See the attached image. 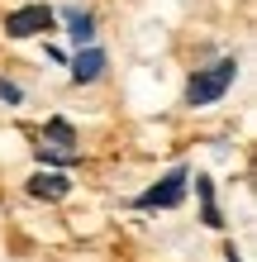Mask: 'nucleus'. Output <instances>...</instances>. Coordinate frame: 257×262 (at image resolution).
I'll list each match as a JSON object with an SVG mask.
<instances>
[{
  "instance_id": "nucleus-1",
  "label": "nucleus",
  "mask_w": 257,
  "mask_h": 262,
  "mask_svg": "<svg viewBox=\"0 0 257 262\" xmlns=\"http://www.w3.org/2000/svg\"><path fill=\"white\" fill-rule=\"evenodd\" d=\"M233 76H238V57H215L209 67H195L191 81H186V105H191V110H200V105L224 100V96H229V86H233Z\"/></svg>"
},
{
  "instance_id": "nucleus-2",
  "label": "nucleus",
  "mask_w": 257,
  "mask_h": 262,
  "mask_svg": "<svg viewBox=\"0 0 257 262\" xmlns=\"http://www.w3.org/2000/svg\"><path fill=\"white\" fill-rule=\"evenodd\" d=\"M34 152H38V162H43V167H77V162H81L77 129H72L62 115H57V119H48V124L38 129V143H34Z\"/></svg>"
},
{
  "instance_id": "nucleus-3",
  "label": "nucleus",
  "mask_w": 257,
  "mask_h": 262,
  "mask_svg": "<svg viewBox=\"0 0 257 262\" xmlns=\"http://www.w3.org/2000/svg\"><path fill=\"white\" fill-rule=\"evenodd\" d=\"M186 186H191V172H186V167H172V172L162 181H153L133 205H138V210H176L181 200H186Z\"/></svg>"
},
{
  "instance_id": "nucleus-4",
  "label": "nucleus",
  "mask_w": 257,
  "mask_h": 262,
  "mask_svg": "<svg viewBox=\"0 0 257 262\" xmlns=\"http://www.w3.org/2000/svg\"><path fill=\"white\" fill-rule=\"evenodd\" d=\"M57 29V10L53 5H19L5 14V38H38Z\"/></svg>"
},
{
  "instance_id": "nucleus-5",
  "label": "nucleus",
  "mask_w": 257,
  "mask_h": 262,
  "mask_svg": "<svg viewBox=\"0 0 257 262\" xmlns=\"http://www.w3.org/2000/svg\"><path fill=\"white\" fill-rule=\"evenodd\" d=\"M24 191L34 200H67L72 191V177H62V167H43V172H34L24 181Z\"/></svg>"
},
{
  "instance_id": "nucleus-6",
  "label": "nucleus",
  "mask_w": 257,
  "mask_h": 262,
  "mask_svg": "<svg viewBox=\"0 0 257 262\" xmlns=\"http://www.w3.org/2000/svg\"><path fill=\"white\" fill-rule=\"evenodd\" d=\"M67 72H72V81L77 86H90V81H100V72H105V53L96 48V43H86V48L67 62Z\"/></svg>"
},
{
  "instance_id": "nucleus-7",
  "label": "nucleus",
  "mask_w": 257,
  "mask_h": 262,
  "mask_svg": "<svg viewBox=\"0 0 257 262\" xmlns=\"http://www.w3.org/2000/svg\"><path fill=\"white\" fill-rule=\"evenodd\" d=\"M62 19H67V34H72L77 48H86V43L96 38V14L90 10H62Z\"/></svg>"
},
{
  "instance_id": "nucleus-8",
  "label": "nucleus",
  "mask_w": 257,
  "mask_h": 262,
  "mask_svg": "<svg viewBox=\"0 0 257 262\" xmlns=\"http://www.w3.org/2000/svg\"><path fill=\"white\" fill-rule=\"evenodd\" d=\"M195 195H200V220H205V229H224V214L215 205V181H209V177H195Z\"/></svg>"
},
{
  "instance_id": "nucleus-9",
  "label": "nucleus",
  "mask_w": 257,
  "mask_h": 262,
  "mask_svg": "<svg viewBox=\"0 0 257 262\" xmlns=\"http://www.w3.org/2000/svg\"><path fill=\"white\" fill-rule=\"evenodd\" d=\"M0 100H5V105H24V86L10 81V76H0Z\"/></svg>"
},
{
  "instance_id": "nucleus-10",
  "label": "nucleus",
  "mask_w": 257,
  "mask_h": 262,
  "mask_svg": "<svg viewBox=\"0 0 257 262\" xmlns=\"http://www.w3.org/2000/svg\"><path fill=\"white\" fill-rule=\"evenodd\" d=\"M224 262H243V257H238V248H224Z\"/></svg>"
}]
</instances>
